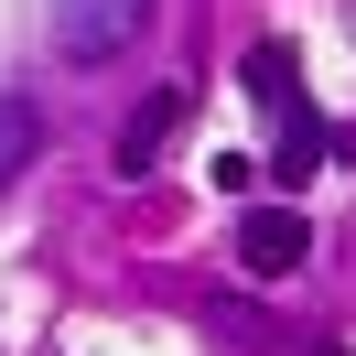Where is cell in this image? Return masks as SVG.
Here are the masks:
<instances>
[{
	"label": "cell",
	"mask_w": 356,
	"mask_h": 356,
	"mask_svg": "<svg viewBox=\"0 0 356 356\" xmlns=\"http://www.w3.org/2000/svg\"><path fill=\"white\" fill-rule=\"evenodd\" d=\"M152 33V0H54V54L65 65H108Z\"/></svg>",
	"instance_id": "obj_1"
},
{
	"label": "cell",
	"mask_w": 356,
	"mask_h": 356,
	"mask_svg": "<svg viewBox=\"0 0 356 356\" xmlns=\"http://www.w3.org/2000/svg\"><path fill=\"white\" fill-rule=\"evenodd\" d=\"M302 259H313L302 205H238V270H248V281H291Z\"/></svg>",
	"instance_id": "obj_2"
},
{
	"label": "cell",
	"mask_w": 356,
	"mask_h": 356,
	"mask_svg": "<svg viewBox=\"0 0 356 356\" xmlns=\"http://www.w3.org/2000/svg\"><path fill=\"white\" fill-rule=\"evenodd\" d=\"M184 119H195V97H184V87H152L130 119H119V173H152V162L173 152V130H184Z\"/></svg>",
	"instance_id": "obj_3"
},
{
	"label": "cell",
	"mask_w": 356,
	"mask_h": 356,
	"mask_svg": "<svg viewBox=\"0 0 356 356\" xmlns=\"http://www.w3.org/2000/svg\"><path fill=\"white\" fill-rule=\"evenodd\" d=\"M291 76H302V54H291V44H248V65H238V87L259 97V108H281V119H302V87H291Z\"/></svg>",
	"instance_id": "obj_4"
},
{
	"label": "cell",
	"mask_w": 356,
	"mask_h": 356,
	"mask_svg": "<svg viewBox=\"0 0 356 356\" xmlns=\"http://www.w3.org/2000/svg\"><path fill=\"white\" fill-rule=\"evenodd\" d=\"M324 152H334V130L302 108V119H281V162H270V173H281V184H313V162H324Z\"/></svg>",
	"instance_id": "obj_5"
},
{
	"label": "cell",
	"mask_w": 356,
	"mask_h": 356,
	"mask_svg": "<svg viewBox=\"0 0 356 356\" xmlns=\"http://www.w3.org/2000/svg\"><path fill=\"white\" fill-rule=\"evenodd\" d=\"M33 140H44V119H33V97H11V87H0V184H11V173L33 162Z\"/></svg>",
	"instance_id": "obj_6"
},
{
	"label": "cell",
	"mask_w": 356,
	"mask_h": 356,
	"mask_svg": "<svg viewBox=\"0 0 356 356\" xmlns=\"http://www.w3.org/2000/svg\"><path fill=\"white\" fill-rule=\"evenodd\" d=\"M259 173H270V162H248V152H216V195H238V205H248V184H259Z\"/></svg>",
	"instance_id": "obj_7"
}]
</instances>
